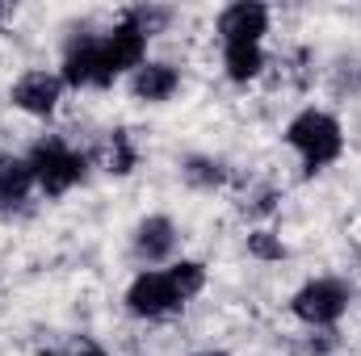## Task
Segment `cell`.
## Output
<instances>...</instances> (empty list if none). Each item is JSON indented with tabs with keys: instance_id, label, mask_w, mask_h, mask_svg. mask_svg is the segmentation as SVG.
<instances>
[{
	"instance_id": "6",
	"label": "cell",
	"mask_w": 361,
	"mask_h": 356,
	"mask_svg": "<svg viewBox=\"0 0 361 356\" xmlns=\"http://www.w3.org/2000/svg\"><path fill=\"white\" fill-rule=\"evenodd\" d=\"M63 76L59 72H51V68H30V72H21L17 80H13V89H8V101H13V109H21V113H30V117H51L55 109H59V101H63Z\"/></svg>"
},
{
	"instance_id": "2",
	"label": "cell",
	"mask_w": 361,
	"mask_h": 356,
	"mask_svg": "<svg viewBox=\"0 0 361 356\" xmlns=\"http://www.w3.org/2000/svg\"><path fill=\"white\" fill-rule=\"evenodd\" d=\"M286 147L298 155L302 172L315 177V172L332 168V164L345 155V130H341V122H336L328 109L307 105V109H298V113L286 122Z\"/></svg>"
},
{
	"instance_id": "7",
	"label": "cell",
	"mask_w": 361,
	"mask_h": 356,
	"mask_svg": "<svg viewBox=\"0 0 361 356\" xmlns=\"http://www.w3.org/2000/svg\"><path fill=\"white\" fill-rule=\"evenodd\" d=\"M177 243H180L177 222H173L169 214H147V218L135 227V235H130V256L143 268H164V265H173Z\"/></svg>"
},
{
	"instance_id": "15",
	"label": "cell",
	"mask_w": 361,
	"mask_h": 356,
	"mask_svg": "<svg viewBox=\"0 0 361 356\" xmlns=\"http://www.w3.org/2000/svg\"><path fill=\"white\" fill-rule=\"evenodd\" d=\"M265 235H269V231H257V235L248 239V248H252L257 256H269V260H281V256H286V248H281V243H269Z\"/></svg>"
},
{
	"instance_id": "5",
	"label": "cell",
	"mask_w": 361,
	"mask_h": 356,
	"mask_svg": "<svg viewBox=\"0 0 361 356\" xmlns=\"http://www.w3.org/2000/svg\"><path fill=\"white\" fill-rule=\"evenodd\" d=\"M349 302H353V285L345 276H311L294 289L290 314L307 327H332L345 319Z\"/></svg>"
},
{
	"instance_id": "4",
	"label": "cell",
	"mask_w": 361,
	"mask_h": 356,
	"mask_svg": "<svg viewBox=\"0 0 361 356\" xmlns=\"http://www.w3.org/2000/svg\"><path fill=\"white\" fill-rule=\"evenodd\" d=\"M59 76L68 89H109L118 80L114 63H109V46L105 34H72L63 42V59H59Z\"/></svg>"
},
{
	"instance_id": "9",
	"label": "cell",
	"mask_w": 361,
	"mask_h": 356,
	"mask_svg": "<svg viewBox=\"0 0 361 356\" xmlns=\"http://www.w3.org/2000/svg\"><path fill=\"white\" fill-rule=\"evenodd\" d=\"M130 92H135V101H143V105H164V101H173L180 92V72L173 63L147 59V63L130 76Z\"/></svg>"
},
{
	"instance_id": "17",
	"label": "cell",
	"mask_w": 361,
	"mask_h": 356,
	"mask_svg": "<svg viewBox=\"0 0 361 356\" xmlns=\"http://www.w3.org/2000/svg\"><path fill=\"white\" fill-rule=\"evenodd\" d=\"M193 356H227L223 348H206V352H193Z\"/></svg>"
},
{
	"instance_id": "12",
	"label": "cell",
	"mask_w": 361,
	"mask_h": 356,
	"mask_svg": "<svg viewBox=\"0 0 361 356\" xmlns=\"http://www.w3.org/2000/svg\"><path fill=\"white\" fill-rule=\"evenodd\" d=\"M180 177L189 180L193 189H223L231 172H227V164L214 160V155H189L185 168H180Z\"/></svg>"
},
{
	"instance_id": "3",
	"label": "cell",
	"mask_w": 361,
	"mask_h": 356,
	"mask_svg": "<svg viewBox=\"0 0 361 356\" xmlns=\"http://www.w3.org/2000/svg\"><path fill=\"white\" fill-rule=\"evenodd\" d=\"M25 160H30V172H34L38 193H47V197H63V193H72L76 184H85V177H89V155L76 151V147H72L68 139H59V134L38 139Z\"/></svg>"
},
{
	"instance_id": "14",
	"label": "cell",
	"mask_w": 361,
	"mask_h": 356,
	"mask_svg": "<svg viewBox=\"0 0 361 356\" xmlns=\"http://www.w3.org/2000/svg\"><path fill=\"white\" fill-rule=\"evenodd\" d=\"M101 164H105L109 172H118V177H126V172L135 168V151H130V143H126V134H122V130H114V134H109Z\"/></svg>"
},
{
	"instance_id": "13",
	"label": "cell",
	"mask_w": 361,
	"mask_h": 356,
	"mask_svg": "<svg viewBox=\"0 0 361 356\" xmlns=\"http://www.w3.org/2000/svg\"><path fill=\"white\" fill-rule=\"evenodd\" d=\"M122 17H126L139 34L156 38V34H164V25L173 21V8H164V4H135V8H126Z\"/></svg>"
},
{
	"instance_id": "1",
	"label": "cell",
	"mask_w": 361,
	"mask_h": 356,
	"mask_svg": "<svg viewBox=\"0 0 361 356\" xmlns=\"http://www.w3.org/2000/svg\"><path fill=\"white\" fill-rule=\"evenodd\" d=\"M202 285H206L202 260H173L164 268H139L122 302L135 319H169L202 293Z\"/></svg>"
},
{
	"instance_id": "8",
	"label": "cell",
	"mask_w": 361,
	"mask_h": 356,
	"mask_svg": "<svg viewBox=\"0 0 361 356\" xmlns=\"http://www.w3.org/2000/svg\"><path fill=\"white\" fill-rule=\"evenodd\" d=\"M269 4L261 0H235L219 13V38L223 42H265L269 34Z\"/></svg>"
},
{
	"instance_id": "16",
	"label": "cell",
	"mask_w": 361,
	"mask_h": 356,
	"mask_svg": "<svg viewBox=\"0 0 361 356\" xmlns=\"http://www.w3.org/2000/svg\"><path fill=\"white\" fill-rule=\"evenodd\" d=\"M76 356H109V352H105V348H97V344H89V348H80Z\"/></svg>"
},
{
	"instance_id": "11",
	"label": "cell",
	"mask_w": 361,
	"mask_h": 356,
	"mask_svg": "<svg viewBox=\"0 0 361 356\" xmlns=\"http://www.w3.org/2000/svg\"><path fill=\"white\" fill-rule=\"evenodd\" d=\"M34 189L38 184L25 155H0V210H17Z\"/></svg>"
},
{
	"instance_id": "10",
	"label": "cell",
	"mask_w": 361,
	"mask_h": 356,
	"mask_svg": "<svg viewBox=\"0 0 361 356\" xmlns=\"http://www.w3.org/2000/svg\"><path fill=\"white\" fill-rule=\"evenodd\" d=\"M269 55H265V42H223V72L231 84H252L261 80Z\"/></svg>"
}]
</instances>
